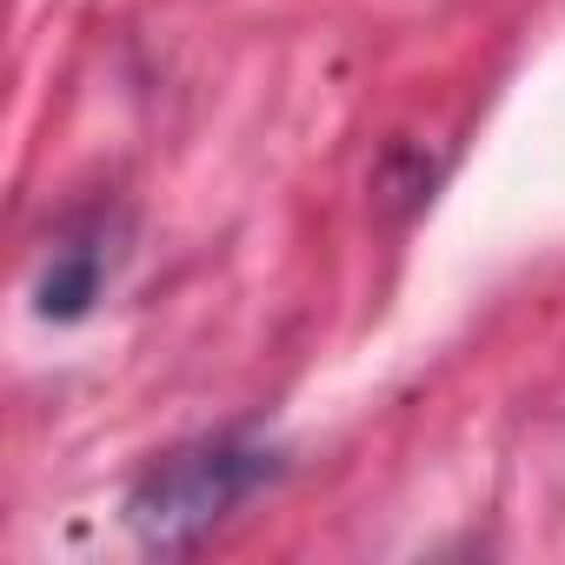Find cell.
Instances as JSON below:
<instances>
[{
  "instance_id": "cell-1",
  "label": "cell",
  "mask_w": 565,
  "mask_h": 565,
  "mask_svg": "<svg viewBox=\"0 0 565 565\" xmlns=\"http://www.w3.org/2000/svg\"><path fill=\"white\" fill-rule=\"evenodd\" d=\"M279 472H287L279 446L253 433H206L140 472V486L127 492V532L140 539V552H193Z\"/></svg>"
},
{
  "instance_id": "cell-2",
  "label": "cell",
  "mask_w": 565,
  "mask_h": 565,
  "mask_svg": "<svg viewBox=\"0 0 565 565\" xmlns=\"http://www.w3.org/2000/svg\"><path fill=\"white\" fill-rule=\"evenodd\" d=\"M114 266H120V233H107V213L67 226V233L54 239L41 279H34V313H41L47 327H81V320L107 300Z\"/></svg>"
}]
</instances>
